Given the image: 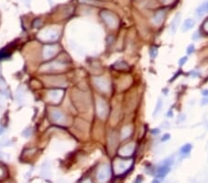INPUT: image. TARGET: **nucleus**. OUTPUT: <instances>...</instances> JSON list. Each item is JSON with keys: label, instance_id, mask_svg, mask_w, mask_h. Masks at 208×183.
Wrapping results in <instances>:
<instances>
[{"label": "nucleus", "instance_id": "obj_1", "mask_svg": "<svg viewBox=\"0 0 208 183\" xmlns=\"http://www.w3.org/2000/svg\"><path fill=\"white\" fill-rule=\"evenodd\" d=\"M102 19L105 22V24L112 29H116L118 26V19L116 14L108 10H103L100 13Z\"/></svg>", "mask_w": 208, "mask_h": 183}, {"label": "nucleus", "instance_id": "obj_2", "mask_svg": "<svg viewBox=\"0 0 208 183\" xmlns=\"http://www.w3.org/2000/svg\"><path fill=\"white\" fill-rule=\"evenodd\" d=\"M110 177H111V168L109 165L104 164L99 167L97 172V179L99 181L105 182L110 179Z\"/></svg>", "mask_w": 208, "mask_h": 183}, {"label": "nucleus", "instance_id": "obj_3", "mask_svg": "<svg viewBox=\"0 0 208 183\" xmlns=\"http://www.w3.org/2000/svg\"><path fill=\"white\" fill-rule=\"evenodd\" d=\"M132 162L131 160H117L115 165V171L117 174H121V173L126 172V170H128L130 167H131Z\"/></svg>", "mask_w": 208, "mask_h": 183}, {"label": "nucleus", "instance_id": "obj_4", "mask_svg": "<svg viewBox=\"0 0 208 183\" xmlns=\"http://www.w3.org/2000/svg\"><path fill=\"white\" fill-rule=\"evenodd\" d=\"M96 113L100 118H105L108 114V106L102 99H98L96 102Z\"/></svg>", "mask_w": 208, "mask_h": 183}, {"label": "nucleus", "instance_id": "obj_5", "mask_svg": "<svg viewBox=\"0 0 208 183\" xmlns=\"http://www.w3.org/2000/svg\"><path fill=\"white\" fill-rule=\"evenodd\" d=\"M94 83L95 86L100 91L104 92V93H108L110 91V83L105 78H102V77L94 78Z\"/></svg>", "mask_w": 208, "mask_h": 183}, {"label": "nucleus", "instance_id": "obj_6", "mask_svg": "<svg viewBox=\"0 0 208 183\" xmlns=\"http://www.w3.org/2000/svg\"><path fill=\"white\" fill-rule=\"evenodd\" d=\"M134 148H135L134 144H133V142H131V144H128L120 147V150H118V154H120L121 156L129 157V156H131L133 154Z\"/></svg>", "mask_w": 208, "mask_h": 183}, {"label": "nucleus", "instance_id": "obj_7", "mask_svg": "<svg viewBox=\"0 0 208 183\" xmlns=\"http://www.w3.org/2000/svg\"><path fill=\"white\" fill-rule=\"evenodd\" d=\"M58 51V46L56 45H46L44 47V58L49 59L52 57H54Z\"/></svg>", "mask_w": 208, "mask_h": 183}, {"label": "nucleus", "instance_id": "obj_8", "mask_svg": "<svg viewBox=\"0 0 208 183\" xmlns=\"http://www.w3.org/2000/svg\"><path fill=\"white\" fill-rule=\"evenodd\" d=\"M51 118L53 119V121H55L56 123H58V124H65V122L67 120L65 115L62 112L59 110H56V109L51 112Z\"/></svg>", "mask_w": 208, "mask_h": 183}, {"label": "nucleus", "instance_id": "obj_9", "mask_svg": "<svg viewBox=\"0 0 208 183\" xmlns=\"http://www.w3.org/2000/svg\"><path fill=\"white\" fill-rule=\"evenodd\" d=\"M165 18H166V10L164 9H161V10H158V11H156L153 17V23L156 26H160L163 22L165 20Z\"/></svg>", "mask_w": 208, "mask_h": 183}, {"label": "nucleus", "instance_id": "obj_10", "mask_svg": "<svg viewBox=\"0 0 208 183\" xmlns=\"http://www.w3.org/2000/svg\"><path fill=\"white\" fill-rule=\"evenodd\" d=\"M41 38L48 41H56L58 38V33L55 30H45L41 33Z\"/></svg>", "mask_w": 208, "mask_h": 183}, {"label": "nucleus", "instance_id": "obj_11", "mask_svg": "<svg viewBox=\"0 0 208 183\" xmlns=\"http://www.w3.org/2000/svg\"><path fill=\"white\" fill-rule=\"evenodd\" d=\"M170 170V166H167V165H165V164H162L159 167H158L156 169V173H155V177L157 179H164L167 173L169 172Z\"/></svg>", "mask_w": 208, "mask_h": 183}, {"label": "nucleus", "instance_id": "obj_12", "mask_svg": "<svg viewBox=\"0 0 208 183\" xmlns=\"http://www.w3.org/2000/svg\"><path fill=\"white\" fill-rule=\"evenodd\" d=\"M62 95H63V91H61V90H54V91H51L48 93V98L52 102H54V103H57V102H59V100L61 99Z\"/></svg>", "mask_w": 208, "mask_h": 183}, {"label": "nucleus", "instance_id": "obj_13", "mask_svg": "<svg viewBox=\"0 0 208 183\" xmlns=\"http://www.w3.org/2000/svg\"><path fill=\"white\" fill-rule=\"evenodd\" d=\"M208 12V1L204 2L202 5H200L196 9V16L198 18H201L204 15H205Z\"/></svg>", "mask_w": 208, "mask_h": 183}, {"label": "nucleus", "instance_id": "obj_14", "mask_svg": "<svg viewBox=\"0 0 208 183\" xmlns=\"http://www.w3.org/2000/svg\"><path fill=\"white\" fill-rule=\"evenodd\" d=\"M195 25V22L192 19H187L185 22H183L182 24V27H181V30L184 33V32H188V30H190L191 29H192Z\"/></svg>", "mask_w": 208, "mask_h": 183}, {"label": "nucleus", "instance_id": "obj_15", "mask_svg": "<svg viewBox=\"0 0 208 183\" xmlns=\"http://www.w3.org/2000/svg\"><path fill=\"white\" fill-rule=\"evenodd\" d=\"M181 15L179 13V14H177L173 20H172V22H171V25H170V29H171V32L172 33H175L176 32V30L178 29V27H179L180 23H181Z\"/></svg>", "mask_w": 208, "mask_h": 183}, {"label": "nucleus", "instance_id": "obj_16", "mask_svg": "<svg viewBox=\"0 0 208 183\" xmlns=\"http://www.w3.org/2000/svg\"><path fill=\"white\" fill-rule=\"evenodd\" d=\"M132 133V129L131 126H126L122 129L121 130V139L125 140L127 138H129Z\"/></svg>", "mask_w": 208, "mask_h": 183}, {"label": "nucleus", "instance_id": "obj_17", "mask_svg": "<svg viewBox=\"0 0 208 183\" xmlns=\"http://www.w3.org/2000/svg\"><path fill=\"white\" fill-rule=\"evenodd\" d=\"M113 68L117 69V70H128V69H130L129 65L126 62H124V61H118V62L115 63Z\"/></svg>", "mask_w": 208, "mask_h": 183}, {"label": "nucleus", "instance_id": "obj_18", "mask_svg": "<svg viewBox=\"0 0 208 183\" xmlns=\"http://www.w3.org/2000/svg\"><path fill=\"white\" fill-rule=\"evenodd\" d=\"M192 146L190 144H184V145L181 148V155H189L190 152H191V151H192Z\"/></svg>", "mask_w": 208, "mask_h": 183}, {"label": "nucleus", "instance_id": "obj_19", "mask_svg": "<svg viewBox=\"0 0 208 183\" xmlns=\"http://www.w3.org/2000/svg\"><path fill=\"white\" fill-rule=\"evenodd\" d=\"M163 106V103H162V100L159 98L157 101V104L155 106V111H154V113H153V116L154 117H156L158 114H159V112L161 111V108Z\"/></svg>", "mask_w": 208, "mask_h": 183}, {"label": "nucleus", "instance_id": "obj_20", "mask_svg": "<svg viewBox=\"0 0 208 183\" xmlns=\"http://www.w3.org/2000/svg\"><path fill=\"white\" fill-rule=\"evenodd\" d=\"M157 53H158L157 47H155V46L151 47V49H150V56H151L152 58H155L157 56Z\"/></svg>", "mask_w": 208, "mask_h": 183}, {"label": "nucleus", "instance_id": "obj_21", "mask_svg": "<svg viewBox=\"0 0 208 183\" xmlns=\"http://www.w3.org/2000/svg\"><path fill=\"white\" fill-rule=\"evenodd\" d=\"M202 30H203V32H204V33H207V34H208V19L204 22V24H203V26H202Z\"/></svg>", "mask_w": 208, "mask_h": 183}, {"label": "nucleus", "instance_id": "obj_22", "mask_svg": "<svg viewBox=\"0 0 208 183\" xmlns=\"http://www.w3.org/2000/svg\"><path fill=\"white\" fill-rule=\"evenodd\" d=\"M9 56V53L6 52L5 50H1L0 51V59H3V58H6Z\"/></svg>", "mask_w": 208, "mask_h": 183}, {"label": "nucleus", "instance_id": "obj_23", "mask_svg": "<svg viewBox=\"0 0 208 183\" xmlns=\"http://www.w3.org/2000/svg\"><path fill=\"white\" fill-rule=\"evenodd\" d=\"M194 45H190L189 46H188V48H187V54L188 55H191V54H192L193 52H194Z\"/></svg>", "mask_w": 208, "mask_h": 183}, {"label": "nucleus", "instance_id": "obj_24", "mask_svg": "<svg viewBox=\"0 0 208 183\" xmlns=\"http://www.w3.org/2000/svg\"><path fill=\"white\" fill-rule=\"evenodd\" d=\"M169 139H170V134L166 133V134H164V135L162 136V138H161V141H168Z\"/></svg>", "mask_w": 208, "mask_h": 183}, {"label": "nucleus", "instance_id": "obj_25", "mask_svg": "<svg viewBox=\"0 0 208 183\" xmlns=\"http://www.w3.org/2000/svg\"><path fill=\"white\" fill-rule=\"evenodd\" d=\"M187 60H188V57H183L182 58H181V59H180L179 64H180L181 66H182V65H184V64L187 62Z\"/></svg>", "mask_w": 208, "mask_h": 183}, {"label": "nucleus", "instance_id": "obj_26", "mask_svg": "<svg viewBox=\"0 0 208 183\" xmlns=\"http://www.w3.org/2000/svg\"><path fill=\"white\" fill-rule=\"evenodd\" d=\"M81 2H86V3H90V4H100V2L94 1V0H81Z\"/></svg>", "mask_w": 208, "mask_h": 183}, {"label": "nucleus", "instance_id": "obj_27", "mask_svg": "<svg viewBox=\"0 0 208 183\" xmlns=\"http://www.w3.org/2000/svg\"><path fill=\"white\" fill-rule=\"evenodd\" d=\"M206 104H208V96H205V98H204L202 100V102H201V105L202 106H204Z\"/></svg>", "mask_w": 208, "mask_h": 183}, {"label": "nucleus", "instance_id": "obj_28", "mask_svg": "<svg viewBox=\"0 0 208 183\" xmlns=\"http://www.w3.org/2000/svg\"><path fill=\"white\" fill-rule=\"evenodd\" d=\"M160 1H161V3H163V4H165V5H167V4H169V3L173 2L174 0H160Z\"/></svg>", "mask_w": 208, "mask_h": 183}, {"label": "nucleus", "instance_id": "obj_29", "mask_svg": "<svg viewBox=\"0 0 208 183\" xmlns=\"http://www.w3.org/2000/svg\"><path fill=\"white\" fill-rule=\"evenodd\" d=\"M159 132H160V130L158 129H152V133L155 135H157V134H159Z\"/></svg>", "mask_w": 208, "mask_h": 183}, {"label": "nucleus", "instance_id": "obj_30", "mask_svg": "<svg viewBox=\"0 0 208 183\" xmlns=\"http://www.w3.org/2000/svg\"><path fill=\"white\" fill-rule=\"evenodd\" d=\"M202 94H203L204 96H208V90H207V89L203 90V91H202Z\"/></svg>", "mask_w": 208, "mask_h": 183}, {"label": "nucleus", "instance_id": "obj_31", "mask_svg": "<svg viewBox=\"0 0 208 183\" xmlns=\"http://www.w3.org/2000/svg\"><path fill=\"white\" fill-rule=\"evenodd\" d=\"M198 37H199V34H198V33H195L194 34H192V40H197V39H198Z\"/></svg>", "mask_w": 208, "mask_h": 183}, {"label": "nucleus", "instance_id": "obj_32", "mask_svg": "<svg viewBox=\"0 0 208 183\" xmlns=\"http://www.w3.org/2000/svg\"><path fill=\"white\" fill-rule=\"evenodd\" d=\"M167 117L168 118H172L173 117V111H168V113H167Z\"/></svg>", "mask_w": 208, "mask_h": 183}, {"label": "nucleus", "instance_id": "obj_33", "mask_svg": "<svg viewBox=\"0 0 208 183\" xmlns=\"http://www.w3.org/2000/svg\"><path fill=\"white\" fill-rule=\"evenodd\" d=\"M2 133H4V129L2 127H0V134H2Z\"/></svg>", "mask_w": 208, "mask_h": 183}]
</instances>
